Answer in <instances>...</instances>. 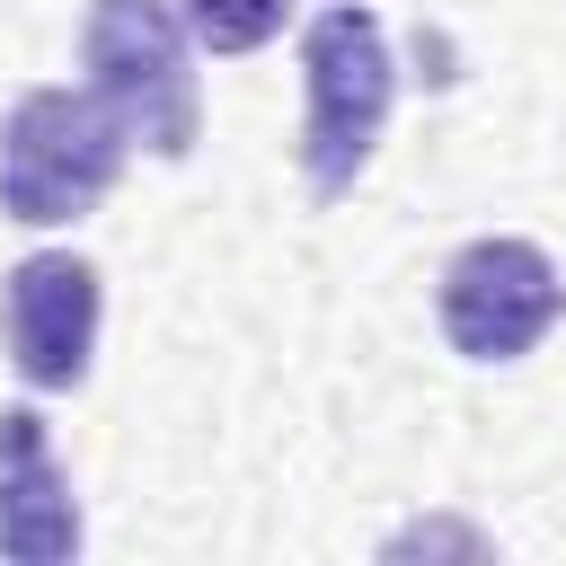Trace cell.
<instances>
[{
    "label": "cell",
    "instance_id": "6da1fadb",
    "mask_svg": "<svg viewBox=\"0 0 566 566\" xmlns=\"http://www.w3.org/2000/svg\"><path fill=\"white\" fill-rule=\"evenodd\" d=\"M389 106H398V62H389V35L363 0H327L310 27H301V186L310 203H345L354 177L371 168L380 133H389Z\"/></svg>",
    "mask_w": 566,
    "mask_h": 566
},
{
    "label": "cell",
    "instance_id": "8992f818",
    "mask_svg": "<svg viewBox=\"0 0 566 566\" xmlns=\"http://www.w3.org/2000/svg\"><path fill=\"white\" fill-rule=\"evenodd\" d=\"M0 557H18V566L80 557V495H71L35 407H0Z\"/></svg>",
    "mask_w": 566,
    "mask_h": 566
},
{
    "label": "cell",
    "instance_id": "5b68a950",
    "mask_svg": "<svg viewBox=\"0 0 566 566\" xmlns=\"http://www.w3.org/2000/svg\"><path fill=\"white\" fill-rule=\"evenodd\" d=\"M97 318H106L97 265L71 248H35L0 274V345L27 389H80L97 354Z\"/></svg>",
    "mask_w": 566,
    "mask_h": 566
},
{
    "label": "cell",
    "instance_id": "7a4b0ae2",
    "mask_svg": "<svg viewBox=\"0 0 566 566\" xmlns=\"http://www.w3.org/2000/svg\"><path fill=\"white\" fill-rule=\"evenodd\" d=\"M133 133L106 115L97 88H18L0 115V221L62 230L106 203L124 177Z\"/></svg>",
    "mask_w": 566,
    "mask_h": 566
},
{
    "label": "cell",
    "instance_id": "277c9868",
    "mask_svg": "<svg viewBox=\"0 0 566 566\" xmlns=\"http://www.w3.org/2000/svg\"><path fill=\"white\" fill-rule=\"evenodd\" d=\"M433 318L460 363H522L566 318V274L539 239H469L442 256Z\"/></svg>",
    "mask_w": 566,
    "mask_h": 566
},
{
    "label": "cell",
    "instance_id": "3957f363",
    "mask_svg": "<svg viewBox=\"0 0 566 566\" xmlns=\"http://www.w3.org/2000/svg\"><path fill=\"white\" fill-rule=\"evenodd\" d=\"M80 71L106 97V115L150 150L186 159L203 133V88H195V27L177 0H88L80 27Z\"/></svg>",
    "mask_w": 566,
    "mask_h": 566
},
{
    "label": "cell",
    "instance_id": "52a82bcc",
    "mask_svg": "<svg viewBox=\"0 0 566 566\" xmlns=\"http://www.w3.org/2000/svg\"><path fill=\"white\" fill-rule=\"evenodd\" d=\"M177 9H186V27H195L203 53H256L292 18V0H177Z\"/></svg>",
    "mask_w": 566,
    "mask_h": 566
}]
</instances>
